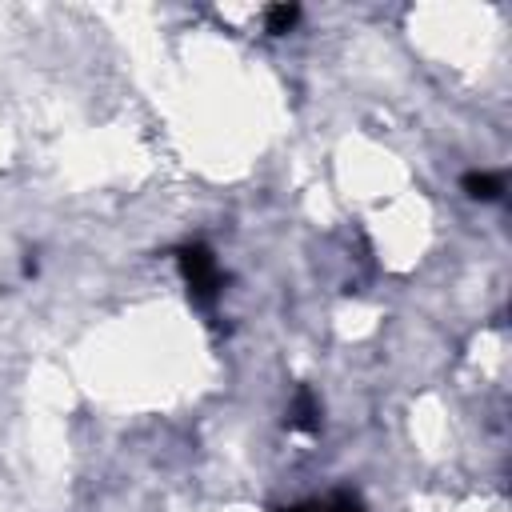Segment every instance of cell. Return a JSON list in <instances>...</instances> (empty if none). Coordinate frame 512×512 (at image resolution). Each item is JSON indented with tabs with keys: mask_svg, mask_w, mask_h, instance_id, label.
I'll return each mask as SVG.
<instances>
[{
	"mask_svg": "<svg viewBox=\"0 0 512 512\" xmlns=\"http://www.w3.org/2000/svg\"><path fill=\"white\" fill-rule=\"evenodd\" d=\"M296 20H300V8H296V4H276V8H268V12H264V28H268L272 36L288 32Z\"/></svg>",
	"mask_w": 512,
	"mask_h": 512,
	"instance_id": "4",
	"label": "cell"
},
{
	"mask_svg": "<svg viewBox=\"0 0 512 512\" xmlns=\"http://www.w3.org/2000/svg\"><path fill=\"white\" fill-rule=\"evenodd\" d=\"M292 424H296V428H316V404H312L308 392L296 396V416H292Z\"/></svg>",
	"mask_w": 512,
	"mask_h": 512,
	"instance_id": "5",
	"label": "cell"
},
{
	"mask_svg": "<svg viewBox=\"0 0 512 512\" xmlns=\"http://www.w3.org/2000/svg\"><path fill=\"white\" fill-rule=\"evenodd\" d=\"M280 512H364L348 492H336V496H324V500H308V504H296V508H280Z\"/></svg>",
	"mask_w": 512,
	"mask_h": 512,
	"instance_id": "2",
	"label": "cell"
},
{
	"mask_svg": "<svg viewBox=\"0 0 512 512\" xmlns=\"http://www.w3.org/2000/svg\"><path fill=\"white\" fill-rule=\"evenodd\" d=\"M180 268H184L188 288H192L196 300H204V304L216 300V292H220V268H216V260H212L208 248H200V244L180 248Z\"/></svg>",
	"mask_w": 512,
	"mask_h": 512,
	"instance_id": "1",
	"label": "cell"
},
{
	"mask_svg": "<svg viewBox=\"0 0 512 512\" xmlns=\"http://www.w3.org/2000/svg\"><path fill=\"white\" fill-rule=\"evenodd\" d=\"M464 192H468L472 200H496V196H500V180H496L492 172H468V176H464Z\"/></svg>",
	"mask_w": 512,
	"mask_h": 512,
	"instance_id": "3",
	"label": "cell"
}]
</instances>
